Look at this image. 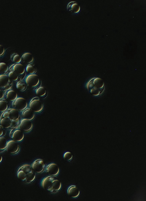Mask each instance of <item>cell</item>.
Here are the masks:
<instances>
[{
	"label": "cell",
	"instance_id": "obj_24",
	"mask_svg": "<svg viewBox=\"0 0 146 201\" xmlns=\"http://www.w3.org/2000/svg\"><path fill=\"white\" fill-rule=\"evenodd\" d=\"M9 69V67L6 63L3 62H0V75H7Z\"/></svg>",
	"mask_w": 146,
	"mask_h": 201
},
{
	"label": "cell",
	"instance_id": "obj_8",
	"mask_svg": "<svg viewBox=\"0 0 146 201\" xmlns=\"http://www.w3.org/2000/svg\"><path fill=\"white\" fill-rule=\"evenodd\" d=\"M13 85V81L7 75H0V89L5 92L11 89Z\"/></svg>",
	"mask_w": 146,
	"mask_h": 201
},
{
	"label": "cell",
	"instance_id": "obj_14",
	"mask_svg": "<svg viewBox=\"0 0 146 201\" xmlns=\"http://www.w3.org/2000/svg\"><path fill=\"white\" fill-rule=\"evenodd\" d=\"M31 121L23 118L20 121L19 125L20 129L25 132H30L33 127V124Z\"/></svg>",
	"mask_w": 146,
	"mask_h": 201
},
{
	"label": "cell",
	"instance_id": "obj_28",
	"mask_svg": "<svg viewBox=\"0 0 146 201\" xmlns=\"http://www.w3.org/2000/svg\"><path fill=\"white\" fill-rule=\"evenodd\" d=\"M7 75L12 81L17 82L19 81V77L12 71H9Z\"/></svg>",
	"mask_w": 146,
	"mask_h": 201
},
{
	"label": "cell",
	"instance_id": "obj_29",
	"mask_svg": "<svg viewBox=\"0 0 146 201\" xmlns=\"http://www.w3.org/2000/svg\"><path fill=\"white\" fill-rule=\"evenodd\" d=\"M63 157L65 160L70 162L72 160L74 156L71 152L68 151L64 153Z\"/></svg>",
	"mask_w": 146,
	"mask_h": 201
},
{
	"label": "cell",
	"instance_id": "obj_4",
	"mask_svg": "<svg viewBox=\"0 0 146 201\" xmlns=\"http://www.w3.org/2000/svg\"><path fill=\"white\" fill-rule=\"evenodd\" d=\"M3 116L9 118L12 121L11 128H17L19 125L21 120L18 110L14 108L8 109L1 114Z\"/></svg>",
	"mask_w": 146,
	"mask_h": 201
},
{
	"label": "cell",
	"instance_id": "obj_19",
	"mask_svg": "<svg viewBox=\"0 0 146 201\" xmlns=\"http://www.w3.org/2000/svg\"><path fill=\"white\" fill-rule=\"evenodd\" d=\"M5 99L11 102L14 101L18 97L17 93L12 89L5 92Z\"/></svg>",
	"mask_w": 146,
	"mask_h": 201
},
{
	"label": "cell",
	"instance_id": "obj_13",
	"mask_svg": "<svg viewBox=\"0 0 146 201\" xmlns=\"http://www.w3.org/2000/svg\"><path fill=\"white\" fill-rule=\"evenodd\" d=\"M45 171L49 175L56 177L60 173V169L57 164L51 163L46 165Z\"/></svg>",
	"mask_w": 146,
	"mask_h": 201
},
{
	"label": "cell",
	"instance_id": "obj_2",
	"mask_svg": "<svg viewBox=\"0 0 146 201\" xmlns=\"http://www.w3.org/2000/svg\"><path fill=\"white\" fill-rule=\"evenodd\" d=\"M41 185L44 189L53 194L58 193L62 187V184L60 180L56 177L50 175L42 179Z\"/></svg>",
	"mask_w": 146,
	"mask_h": 201
},
{
	"label": "cell",
	"instance_id": "obj_20",
	"mask_svg": "<svg viewBox=\"0 0 146 201\" xmlns=\"http://www.w3.org/2000/svg\"><path fill=\"white\" fill-rule=\"evenodd\" d=\"M36 94L38 96L44 99L46 98L48 96V92L45 88L41 86L35 90Z\"/></svg>",
	"mask_w": 146,
	"mask_h": 201
},
{
	"label": "cell",
	"instance_id": "obj_32",
	"mask_svg": "<svg viewBox=\"0 0 146 201\" xmlns=\"http://www.w3.org/2000/svg\"><path fill=\"white\" fill-rule=\"evenodd\" d=\"M5 97V93L3 91L0 89V100L4 98Z\"/></svg>",
	"mask_w": 146,
	"mask_h": 201
},
{
	"label": "cell",
	"instance_id": "obj_9",
	"mask_svg": "<svg viewBox=\"0 0 146 201\" xmlns=\"http://www.w3.org/2000/svg\"><path fill=\"white\" fill-rule=\"evenodd\" d=\"M31 166L36 173H41L45 171L46 165L43 159L39 158L35 160Z\"/></svg>",
	"mask_w": 146,
	"mask_h": 201
},
{
	"label": "cell",
	"instance_id": "obj_23",
	"mask_svg": "<svg viewBox=\"0 0 146 201\" xmlns=\"http://www.w3.org/2000/svg\"><path fill=\"white\" fill-rule=\"evenodd\" d=\"M6 99L0 100V112H3L8 109V102Z\"/></svg>",
	"mask_w": 146,
	"mask_h": 201
},
{
	"label": "cell",
	"instance_id": "obj_17",
	"mask_svg": "<svg viewBox=\"0 0 146 201\" xmlns=\"http://www.w3.org/2000/svg\"><path fill=\"white\" fill-rule=\"evenodd\" d=\"M22 62L25 65H27L33 63L34 58L32 54L29 52H26L24 54L21 56Z\"/></svg>",
	"mask_w": 146,
	"mask_h": 201
},
{
	"label": "cell",
	"instance_id": "obj_21",
	"mask_svg": "<svg viewBox=\"0 0 146 201\" xmlns=\"http://www.w3.org/2000/svg\"><path fill=\"white\" fill-rule=\"evenodd\" d=\"M26 72L29 74H35L37 71V69L33 63L30 64L26 67Z\"/></svg>",
	"mask_w": 146,
	"mask_h": 201
},
{
	"label": "cell",
	"instance_id": "obj_31",
	"mask_svg": "<svg viewBox=\"0 0 146 201\" xmlns=\"http://www.w3.org/2000/svg\"><path fill=\"white\" fill-rule=\"evenodd\" d=\"M5 52V50L3 47L0 44V56H3Z\"/></svg>",
	"mask_w": 146,
	"mask_h": 201
},
{
	"label": "cell",
	"instance_id": "obj_33",
	"mask_svg": "<svg viewBox=\"0 0 146 201\" xmlns=\"http://www.w3.org/2000/svg\"><path fill=\"white\" fill-rule=\"evenodd\" d=\"M3 159V158L2 155L1 154H0V163H1Z\"/></svg>",
	"mask_w": 146,
	"mask_h": 201
},
{
	"label": "cell",
	"instance_id": "obj_5",
	"mask_svg": "<svg viewBox=\"0 0 146 201\" xmlns=\"http://www.w3.org/2000/svg\"><path fill=\"white\" fill-rule=\"evenodd\" d=\"M25 82L27 86L36 90L42 86V82L39 76L36 74H29L25 78Z\"/></svg>",
	"mask_w": 146,
	"mask_h": 201
},
{
	"label": "cell",
	"instance_id": "obj_1",
	"mask_svg": "<svg viewBox=\"0 0 146 201\" xmlns=\"http://www.w3.org/2000/svg\"><path fill=\"white\" fill-rule=\"evenodd\" d=\"M17 175L19 179L27 184L33 182L36 177V173L29 164H24L20 166L17 171Z\"/></svg>",
	"mask_w": 146,
	"mask_h": 201
},
{
	"label": "cell",
	"instance_id": "obj_30",
	"mask_svg": "<svg viewBox=\"0 0 146 201\" xmlns=\"http://www.w3.org/2000/svg\"><path fill=\"white\" fill-rule=\"evenodd\" d=\"M5 129L2 126L0 125V136L4 137L6 134Z\"/></svg>",
	"mask_w": 146,
	"mask_h": 201
},
{
	"label": "cell",
	"instance_id": "obj_27",
	"mask_svg": "<svg viewBox=\"0 0 146 201\" xmlns=\"http://www.w3.org/2000/svg\"><path fill=\"white\" fill-rule=\"evenodd\" d=\"M73 1H72V4L71 5L68 4L67 6V7H71V9L70 10L72 11L74 9V13H78L80 10V7L78 5L77 3H73Z\"/></svg>",
	"mask_w": 146,
	"mask_h": 201
},
{
	"label": "cell",
	"instance_id": "obj_22",
	"mask_svg": "<svg viewBox=\"0 0 146 201\" xmlns=\"http://www.w3.org/2000/svg\"><path fill=\"white\" fill-rule=\"evenodd\" d=\"M27 86L25 82L23 80L17 81L16 84V88L21 92L25 91L27 89Z\"/></svg>",
	"mask_w": 146,
	"mask_h": 201
},
{
	"label": "cell",
	"instance_id": "obj_26",
	"mask_svg": "<svg viewBox=\"0 0 146 201\" xmlns=\"http://www.w3.org/2000/svg\"><path fill=\"white\" fill-rule=\"evenodd\" d=\"M7 141L4 137L0 136V151L6 149Z\"/></svg>",
	"mask_w": 146,
	"mask_h": 201
},
{
	"label": "cell",
	"instance_id": "obj_11",
	"mask_svg": "<svg viewBox=\"0 0 146 201\" xmlns=\"http://www.w3.org/2000/svg\"><path fill=\"white\" fill-rule=\"evenodd\" d=\"M9 136L12 140L17 142L21 141L25 137L23 131L17 128L12 129L10 131Z\"/></svg>",
	"mask_w": 146,
	"mask_h": 201
},
{
	"label": "cell",
	"instance_id": "obj_10",
	"mask_svg": "<svg viewBox=\"0 0 146 201\" xmlns=\"http://www.w3.org/2000/svg\"><path fill=\"white\" fill-rule=\"evenodd\" d=\"M12 106L13 108L18 111H23L26 108L28 104L26 99L22 97H18L12 102Z\"/></svg>",
	"mask_w": 146,
	"mask_h": 201
},
{
	"label": "cell",
	"instance_id": "obj_6",
	"mask_svg": "<svg viewBox=\"0 0 146 201\" xmlns=\"http://www.w3.org/2000/svg\"><path fill=\"white\" fill-rule=\"evenodd\" d=\"M9 71H13L19 77V81L23 80L26 77V69L21 63H14L12 64L9 67Z\"/></svg>",
	"mask_w": 146,
	"mask_h": 201
},
{
	"label": "cell",
	"instance_id": "obj_25",
	"mask_svg": "<svg viewBox=\"0 0 146 201\" xmlns=\"http://www.w3.org/2000/svg\"><path fill=\"white\" fill-rule=\"evenodd\" d=\"M11 60L14 63H20L21 61V57L17 53H14L10 56Z\"/></svg>",
	"mask_w": 146,
	"mask_h": 201
},
{
	"label": "cell",
	"instance_id": "obj_15",
	"mask_svg": "<svg viewBox=\"0 0 146 201\" xmlns=\"http://www.w3.org/2000/svg\"><path fill=\"white\" fill-rule=\"evenodd\" d=\"M68 194L73 198H78L80 194V191L78 187L75 185H71L67 188Z\"/></svg>",
	"mask_w": 146,
	"mask_h": 201
},
{
	"label": "cell",
	"instance_id": "obj_18",
	"mask_svg": "<svg viewBox=\"0 0 146 201\" xmlns=\"http://www.w3.org/2000/svg\"><path fill=\"white\" fill-rule=\"evenodd\" d=\"M0 125L5 128H11L12 126V121L8 117L4 116L1 114L0 116Z\"/></svg>",
	"mask_w": 146,
	"mask_h": 201
},
{
	"label": "cell",
	"instance_id": "obj_12",
	"mask_svg": "<svg viewBox=\"0 0 146 201\" xmlns=\"http://www.w3.org/2000/svg\"><path fill=\"white\" fill-rule=\"evenodd\" d=\"M20 145L16 142L13 140H10L7 141L6 150L13 155L18 154L20 151Z\"/></svg>",
	"mask_w": 146,
	"mask_h": 201
},
{
	"label": "cell",
	"instance_id": "obj_7",
	"mask_svg": "<svg viewBox=\"0 0 146 201\" xmlns=\"http://www.w3.org/2000/svg\"><path fill=\"white\" fill-rule=\"evenodd\" d=\"M29 107L34 112L38 113L43 110L44 105L40 98L36 96L33 97L30 100Z\"/></svg>",
	"mask_w": 146,
	"mask_h": 201
},
{
	"label": "cell",
	"instance_id": "obj_3",
	"mask_svg": "<svg viewBox=\"0 0 146 201\" xmlns=\"http://www.w3.org/2000/svg\"><path fill=\"white\" fill-rule=\"evenodd\" d=\"M86 87L88 90L94 96H98L104 92L105 89V85L101 78L93 77L87 82Z\"/></svg>",
	"mask_w": 146,
	"mask_h": 201
},
{
	"label": "cell",
	"instance_id": "obj_16",
	"mask_svg": "<svg viewBox=\"0 0 146 201\" xmlns=\"http://www.w3.org/2000/svg\"><path fill=\"white\" fill-rule=\"evenodd\" d=\"M21 115L23 118L30 120H33L35 117V112L29 107H27L23 110Z\"/></svg>",
	"mask_w": 146,
	"mask_h": 201
}]
</instances>
